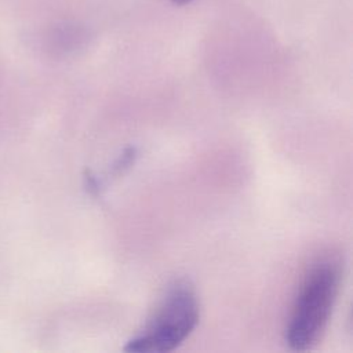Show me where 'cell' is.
I'll return each mask as SVG.
<instances>
[{"label": "cell", "mask_w": 353, "mask_h": 353, "mask_svg": "<svg viewBox=\"0 0 353 353\" xmlns=\"http://www.w3.org/2000/svg\"><path fill=\"white\" fill-rule=\"evenodd\" d=\"M171 1H174V3H188L190 0H171Z\"/></svg>", "instance_id": "cell-3"}, {"label": "cell", "mask_w": 353, "mask_h": 353, "mask_svg": "<svg viewBox=\"0 0 353 353\" xmlns=\"http://www.w3.org/2000/svg\"><path fill=\"white\" fill-rule=\"evenodd\" d=\"M341 263L334 256L319 259L305 276L285 331L294 350H307L321 338L331 317L341 284Z\"/></svg>", "instance_id": "cell-1"}, {"label": "cell", "mask_w": 353, "mask_h": 353, "mask_svg": "<svg viewBox=\"0 0 353 353\" xmlns=\"http://www.w3.org/2000/svg\"><path fill=\"white\" fill-rule=\"evenodd\" d=\"M199 301L193 285L178 280L168 287L145 328L127 342L125 352H170L179 346L199 323Z\"/></svg>", "instance_id": "cell-2"}]
</instances>
